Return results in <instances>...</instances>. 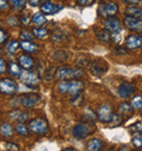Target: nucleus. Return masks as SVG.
Returning a JSON list of instances; mask_svg holds the SVG:
<instances>
[{
	"label": "nucleus",
	"mask_w": 142,
	"mask_h": 151,
	"mask_svg": "<svg viewBox=\"0 0 142 151\" xmlns=\"http://www.w3.org/2000/svg\"><path fill=\"white\" fill-rule=\"evenodd\" d=\"M58 87V91L60 93H69L71 96H75V94L80 93L83 90L84 84L83 82L77 80H61V82L57 86Z\"/></svg>",
	"instance_id": "f257e3e1"
},
{
	"label": "nucleus",
	"mask_w": 142,
	"mask_h": 151,
	"mask_svg": "<svg viewBox=\"0 0 142 151\" xmlns=\"http://www.w3.org/2000/svg\"><path fill=\"white\" fill-rule=\"evenodd\" d=\"M84 76L82 69L72 67H60L56 71V79L58 80H77Z\"/></svg>",
	"instance_id": "f03ea898"
},
{
	"label": "nucleus",
	"mask_w": 142,
	"mask_h": 151,
	"mask_svg": "<svg viewBox=\"0 0 142 151\" xmlns=\"http://www.w3.org/2000/svg\"><path fill=\"white\" fill-rule=\"evenodd\" d=\"M29 129H30V132H33V134L43 136V135H46V134L48 132L49 126L46 119L41 118V117H37V118L32 119V121L29 123Z\"/></svg>",
	"instance_id": "7ed1b4c3"
},
{
	"label": "nucleus",
	"mask_w": 142,
	"mask_h": 151,
	"mask_svg": "<svg viewBox=\"0 0 142 151\" xmlns=\"http://www.w3.org/2000/svg\"><path fill=\"white\" fill-rule=\"evenodd\" d=\"M93 132V127L91 125L86 124V123H80V124H77L73 127L72 135L77 139H84L87 136H90Z\"/></svg>",
	"instance_id": "20e7f679"
},
{
	"label": "nucleus",
	"mask_w": 142,
	"mask_h": 151,
	"mask_svg": "<svg viewBox=\"0 0 142 151\" xmlns=\"http://www.w3.org/2000/svg\"><path fill=\"white\" fill-rule=\"evenodd\" d=\"M18 89H19L18 83L14 80L8 79V78L0 80V92L2 94L12 95L18 91Z\"/></svg>",
	"instance_id": "39448f33"
},
{
	"label": "nucleus",
	"mask_w": 142,
	"mask_h": 151,
	"mask_svg": "<svg viewBox=\"0 0 142 151\" xmlns=\"http://www.w3.org/2000/svg\"><path fill=\"white\" fill-rule=\"evenodd\" d=\"M118 12V6L115 2H106L100 6L98 8V14L103 17V18H110V17H115L116 13Z\"/></svg>",
	"instance_id": "423d86ee"
},
{
	"label": "nucleus",
	"mask_w": 142,
	"mask_h": 151,
	"mask_svg": "<svg viewBox=\"0 0 142 151\" xmlns=\"http://www.w3.org/2000/svg\"><path fill=\"white\" fill-rule=\"evenodd\" d=\"M97 117L102 123H112L115 117V114L113 113L112 107L108 104H104L98 109Z\"/></svg>",
	"instance_id": "0eeeda50"
},
{
	"label": "nucleus",
	"mask_w": 142,
	"mask_h": 151,
	"mask_svg": "<svg viewBox=\"0 0 142 151\" xmlns=\"http://www.w3.org/2000/svg\"><path fill=\"white\" fill-rule=\"evenodd\" d=\"M20 79L24 84L29 86V87H36L39 83V77L36 73H34L30 70H25V69L20 76Z\"/></svg>",
	"instance_id": "6e6552de"
},
{
	"label": "nucleus",
	"mask_w": 142,
	"mask_h": 151,
	"mask_svg": "<svg viewBox=\"0 0 142 151\" xmlns=\"http://www.w3.org/2000/svg\"><path fill=\"white\" fill-rule=\"evenodd\" d=\"M103 25L110 33H119V32H121V23H120V20L117 19V18H114V17L106 18L103 21Z\"/></svg>",
	"instance_id": "1a4fd4ad"
},
{
	"label": "nucleus",
	"mask_w": 142,
	"mask_h": 151,
	"mask_svg": "<svg viewBox=\"0 0 142 151\" xmlns=\"http://www.w3.org/2000/svg\"><path fill=\"white\" fill-rule=\"evenodd\" d=\"M20 104L24 106L25 109H33L41 102V98L38 94H30V95H24L22 98L19 99Z\"/></svg>",
	"instance_id": "9d476101"
},
{
	"label": "nucleus",
	"mask_w": 142,
	"mask_h": 151,
	"mask_svg": "<svg viewBox=\"0 0 142 151\" xmlns=\"http://www.w3.org/2000/svg\"><path fill=\"white\" fill-rule=\"evenodd\" d=\"M123 25L127 27L128 30L140 32V31H142V19H138V18H133V17L127 15L123 20Z\"/></svg>",
	"instance_id": "9b49d317"
},
{
	"label": "nucleus",
	"mask_w": 142,
	"mask_h": 151,
	"mask_svg": "<svg viewBox=\"0 0 142 151\" xmlns=\"http://www.w3.org/2000/svg\"><path fill=\"white\" fill-rule=\"evenodd\" d=\"M126 48L130 49V50H135L140 47H142V36L138 34H131L126 38Z\"/></svg>",
	"instance_id": "f8f14e48"
},
{
	"label": "nucleus",
	"mask_w": 142,
	"mask_h": 151,
	"mask_svg": "<svg viewBox=\"0 0 142 151\" xmlns=\"http://www.w3.org/2000/svg\"><path fill=\"white\" fill-rule=\"evenodd\" d=\"M136 92V88L129 82H123L118 88V95L121 99H129Z\"/></svg>",
	"instance_id": "ddd939ff"
},
{
	"label": "nucleus",
	"mask_w": 142,
	"mask_h": 151,
	"mask_svg": "<svg viewBox=\"0 0 142 151\" xmlns=\"http://www.w3.org/2000/svg\"><path fill=\"white\" fill-rule=\"evenodd\" d=\"M90 70L93 75L97 76V77H101V76L104 75L105 72H106V70H107V65H106L105 61L101 60V59H97V60L93 61V64L91 66Z\"/></svg>",
	"instance_id": "4468645a"
},
{
	"label": "nucleus",
	"mask_w": 142,
	"mask_h": 151,
	"mask_svg": "<svg viewBox=\"0 0 142 151\" xmlns=\"http://www.w3.org/2000/svg\"><path fill=\"white\" fill-rule=\"evenodd\" d=\"M39 9H41V12H43L44 14H55L61 9V7L58 4H52L50 1H46V2L41 4Z\"/></svg>",
	"instance_id": "2eb2a0df"
},
{
	"label": "nucleus",
	"mask_w": 142,
	"mask_h": 151,
	"mask_svg": "<svg viewBox=\"0 0 142 151\" xmlns=\"http://www.w3.org/2000/svg\"><path fill=\"white\" fill-rule=\"evenodd\" d=\"M19 64L23 69L30 70L34 67V59L30 55H21L19 57Z\"/></svg>",
	"instance_id": "dca6fc26"
},
{
	"label": "nucleus",
	"mask_w": 142,
	"mask_h": 151,
	"mask_svg": "<svg viewBox=\"0 0 142 151\" xmlns=\"http://www.w3.org/2000/svg\"><path fill=\"white\" fill-rule=\"evenodd\" d=\"M133 112V106L131 103H128V102H123L121 103L118 107V113L121 117L125 116V117H128L130 116L131 114Z\"/></svg>",
	"instance_id": "f3484780"
},
{
	"label": "nucleus",
	"mask_w": 142,
	"mask_h": 151,
	"mask_svg": "<svg viewBox=\"0 0 142 151\" xmlns=\"http://www.w3.org/2000/svg\"><path fill=\"white\" fill-rule=\"evenodd\" d=\"M20 46H21V48L23 50H25V52H27V53L30 54L36 53L38 50V46L35 43H33L32 41H22L20 43Z\"/></svg>",
	"instance_id": "a211bd4d"
},
{
	"label": "nucleus",
	"mask_w": 142,
	"mask_h": 151,
	"mask_svg": "<svg viewBox=\"0 0 142 151\" xmlns=\"http://www.w3.org/2000/svg\"><path fill=\"white\" fill-rule=\"evenodd\" d=\"M125 13L129 17H133V18H138L142 19V8H139L137 6H129L126 9Z\"/></svg>",
	"instance_id": "6ab92c4d"
},
{
	"label": "nucleus",
	"mask_w": 142,
	"mask_h": 151,
	"mask_svg": "<svg viewBox=\"0 0 142 151\" xmlns=\"http://www.w3.org/2000/svg\"><path fill=\"white\" fill-rule=\"evenodd\" d=\"M96 37L98 38V41L104 43V44H107L112 41V34L106 29L102 31H96Z\"/></svg>",
	"instance_id": "aec40b11"
},
{
	"label": "nucleus",
	"mask_w": 142,
	"mask_h": 151,
	"mask_svg": "<svg viewBox=\"0 0 142 151\" xmlns=\"http://www.w3.org/2000/svg\"><path fill=\"white\" fill-rule=\"evenodd\" d=\"M102 141L97 138H93V139H90L86 144V149L89 151H100L102 149Z\"/></svg>",
	"instance_id": "412c9836"
},
{
	"label": "nucleus",
	"mask_w": 142,
	"mask_h": 151,
	"mask_svg": "<svg viewBox=\"0 0 142 151\" xmlns=\"http://www.w3.org/2000/svg\"><path fill=\"white\" fill-rule=\"evenodd\" d=\"M8 71L12 77H20L22 73V69L18 64L15 63H9L8 64Z\"/></svg>",
	"instance_id": "4be33fe9"
},
{
	"label": "nucleus",
	"mask_w": 142,
	"mask_h": 151,
	"mask_svg": "<svg viewBox=\"0 0 142 151\" xmlns=\"http://www.w3.org/2000/svg\"><path fill=\"white\" fill-rule=\"evenodd\" d=\"M32 22H33L35 25H37V27H42V25H44V24L47 22V19H46L45 15L43 14V12H37V13H35V14L33 15Z\"/></svg>",
	"instance_id": "5701e85b"
},
{
	"label": "nucleus",
	"mask_w": 142,
	"mask_h": 151,
	"mask_svg": "<svg viewBox=\"0 0 142 151\" xmlns=\"http://www.w3.org/2000/svg\"><path fill=\"white\" fill-rule=\"evenodd\" d=\"M0 134H1L4 137L12 136V134H13V128H12V126L10 124H8V123L1 124V126H0Z\"/></svg>",
	"instance_id": "b1692460"
},
{
	"label": "nucleus",
	"mask_w": 142,
	"mask_h": 151,
	"mask_svg": "<svg viewBox=\"0 0 142 151\" xmlns=\"http://www.w3.org/2000/svg\"><path fill=\"white\" fill-rule=\"evenodd\" d=\"M10 117L12 119L18 122H25L27 119V114L24 112H12V114H10Z\"/></svg>",
	"instance_id": "393cba45"
},
{
	"label": "nucleus",
	"mask_w": 142,
	"mask_h": 151,
	"mask_svg": "<svg viewBox=\"0 0 142 151\" xmlns=\"http://www.w3.org/2000/svg\"><path fill=\"white\" fill-rule=\"evenodd\" d=\"M15 132H18L19 135H21V136H27V135H29V132H30V129H29V127H26L25 125L21 122V123L16 124V126H15Z\"/></svg>",
	"instance_id": "a878e982"
},
{
	"label": "nucleus",
	"mask_w": 142,
	"mask_h": 151,
	"mask_svg": "<svg viewBox=\"0 0 142 151\" xmlns=\"http://www.w3.org/2000/svg\"><path fill=\"white\" fill-rule=\"evenodd\" d=\"M33 34L36 36L39 40H43L48 36V30L46 29H43V27H38V29H34L33 30Z\"/></svg>",
	"instance_id": "bb28decb"
},
{
	"label": "nucleus",
	"mask_w": 142,
	"mask_h": 151,
	"mask_svg": "<svg viewBox=\"0 0 142 151\" xmlns=\"http://www.w3.org/2000/svg\"><path fill=\"white\" fill-rule=\"evenodd\" d=\"M131 104L133 106L135 110H141L142 109V96L141 95H136L135 98L132 99Z\"/></svg>",
	"instance_id": "cd10ccee"
},
{
	"label": "nucleus",
	"mask_w": 142,
	"mask_h": 151,
	"mask_svg": "<svg viewBox=\"0 0 142 151\" xmlns=\"http://www.w3.org/2000/svg\"><path fill=\"white\" fill-rule=\"evenodd\" d=\"M20 47V43L16 41H11L9 44L7 45V50L9 52V53L11 54H14L16 50H18V48Z\"/></svg>",
	"instance_id": "c85d7f7f"
},
{
	"label": "nucleus",
	"mask_w": 142,
	"mask_h": 151,
	"mask_svg": "<svg viewBox=\"0 0 142 151\" xmlns=\"http://www.w3.org/2000/svg\"><path fill=\"white\" fill-rule=\"evenodd\" d=\"M129 130H130L131 134H140V132H142V122H138V123L132 124L129 127Z\"/></svg>",
	"instance_id": "c756f323"
},
{
	"label": "nucleus",
	"mask_w": 142,
	"mask_h": 151,
	"mask_svg": "<svg viewBox=\"0 0 142 151\" xmlns=\"http://www.w3.org/2000/svg\"><path fill=\"white\" fill-rule=\"evenodd\" d=\"M132 145L135 148H137L139 150H142V135H137V136L133 137Z\"/></svg>",
	"instance_id": "7c9ffc66"
},
{
	"label": "nucleus",
	"mask_w": 142,
	"mask_h": 151,
	"mask_svg": "<svg viewBox=\"0 0 142 151\" xmlns=\"http://www.w3.org/2000/svg\"><path fill=\"white\" fill-rule=\"evenodd\" d=\"M83 101V95L81 94V92L78 93V94H75V96H71V104L72 105H79V104H81V102Z\"/></svg>",
	"instance_id": "2f4dec72"
},
{
	"label": "nucleus",
	"mask_w": 142,
	"mask_h": 151,
	"mask_svg": "<svg viewBox=\"0 0 142 151\" xmlns=\"http://www.w3.org/2000/svg\"><path fill=\"white\" fill-rule=\"evenodd\" d=\"M20 37H21L22 41H32L34 35L32 33H30V32H22L21 35H20Z\"/></svg>",
	"instance_id": "473e14b6"
},
{
	"label": "nucleus",
	"mask_w": 142,
	"mask_h": 151,
	"mask_svg": "<svg viewBox=\"0 0 142 151\" xmlns=\"http://www.w3.org/2000/svg\"><path fill=\"white\" fill-rule=\"evenodd\" d=\"M25 2H26V0H15L12 4L14 6L15 9H22V8H24V6H25Z\"/></svg>",
	"instance_id": "72a5a7b5"
},
{
	"label": "nucleus",
	"mask_w": 142,
	"mask_h": 151,
	"mask_svg": "<svg viewBox=\"0 0 142 151\" xmlns=\"http://www.w3.org/2000/svg\"><path fill=\"white\" fill-rule=\"evenodd\" d=\"M95 0H77L78 4L82 6V7H87V6H91V4H94Z\"/></svg>",
	"instance_id": "f704fd0d"
},
{
	"label": "nucleus",
	"mask_w": 142,
	"mask_h": 151,
	"mask_svg": "<svg viewBox=\"0 0 142 151\" xmlns=\"http://www.w3.org/2000/svg\"><path fill=\"white\" fill-rule=\"evenodd\" d=\"M7 69V64H6V60L4 58H0V75L4 73Z\"/></svg>",
	"instance_id": "c9c22d12"
},
{
	"label": "nucleus",
	"mask_w": 142,
	"mask_h": 151,
	"mask_svg": "<svg viewBox=\"0 0 142 151\" xmlns=\"http://www.w3.org/2000/svg\"><path fill=\"white\" fill-rule=\"evenodd\" d=\"M8 38V34L4 32V30H0V44H2L4 42L7 41Z\"/></svg>",
	"instance_id": "e433bc0d"
},
{
	"label": "nucleus",
	"mask_w": 142,
	"mask_h": 151,
	"mask_svg": "<svg viewBox=\"0 0 142 151\" xmlns=\"http://www.w3.org/2000/svg\"><path fill=\"white\" fill-rule=\"evenodd\" d=\"M8 8H9L8 0H0V10H6Z\"/></svg>",
	"instance_id": "4c0bfd02"
},
{
	"label": "nucleus",
	"mask_w": 142,
	"mask_h": 151,
	"mask_svg": "<svg viewBox=\"0 0 142 151\" xmlns=\"http://www.w3.org/2000/svg\"><path fill=\"white\" fill-rule=\"evenodd\" d=\"M6 149L7 150H13V151H18L19 150V147L14 144H6Z\"/></svg>",
	"instance_id": "58836bf2"
},
{
	"label": "nucleus",
	"mask_w": 142,
	"mask_h": 151,
	"mask_svg": "<svg viewBox=\"0 0 142 151\" xmlns=\"http://www.w3.org/2000/svg\"><path fill=\"white\" fill-rule=\"evenodd\" d=\"M125 2L130 6H137L138 4L141 2V0H125Z\"/></svg>",
	"instance_id": "ea45409f"
},
{
	"label": "nucleus",
	"mask_w": 142,
	"mask_h": 151,
	"mask_svg": "<svg viewBox=\"0 0 142 151\" xmlns=\"http://www.w3.org/2000/svg\"><path fill=\"white\" fill-rule=\"evenodd\" d=\"M42 0H29V4L32 6V7H37L38 4H41Z\"/></svg>",
	"instance_id": "a19ab883"
},
{
	"label": "nucleus",
	"mask_w": 142,
	"mask_h": 151,
	"mask_svg": "<svg viewBox=\"0 0 142 151\" xmlns=\"http://www.w3.org/2000/svg\"><path fill=\"white\" fill-rule=\"evenodd\" d=\"M9 1H10V2H12V4H13V2H14L15 0H9Z\"/></svg>",
	"instance_id": "79ce46f5"
}]
</instances>
